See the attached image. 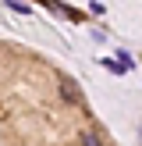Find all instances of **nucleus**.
<instances>
[{
    "label": "nucleus",
    "mask_w": 142,
    "mask_h": 146,
    "mask_svg": "<svg viewBox=\"0 0 142 146\" xmlns=\"http://www.w3.org/2000/svg\"><path fill=\"white\" fill-rule=\"evenodd\" d=\"M60 96L71 100V104H78V100H82V93H78V86L71 82V78H60Z\"/></svg>",
    "instance_id": "nucleus-1"
},
{
    "label": "nucleus",
    "mask_w": 142,
    "mask_h": 146,
    "mask_svg": "<svg viewBox=\"0 0 142 146\" xmlns=\"http://www.w3.org/2000/svg\"><path fill=\"white\" fill-rule=\"evenodd\" d=\"M78 143H82V146H103V139H99V132H92V128H85V132L78 135Z\"/></svg>",
    "instance_id": "nucleus-2"
}]
</instances>
